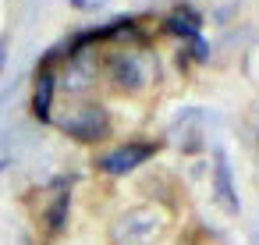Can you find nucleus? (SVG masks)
<instances>
[{
	"label": "nucleus",
	"instance_id": "1",
	"mask_svg": "<svg viewBox=\"0 0 259 245\" xmlns=\"http://www.w3.org/2000/svg\"><path fill=\"white\" fill-rule=\"evenodd\" d=\"M167 234V213L160 206H132L110 224V245H160Z\"/></svg>",
	"mask_w": 259,
	"mask_h": 245
},
{
	"label": "nucleus",
	"instance_id": "2",
	"mask_svg": "<svg viewBox=\"0 0 259 245\" xmlns=\"http://www.w3.org/2000/svg\"><path fill=\"white\" fill-rule=\"evenodd\" d=\"M110 75H114V86H121L128 93H139V89L149 86L153 68H149V61L142 54H117L114 64H110Z\"/></svg>",
	"mask_w": 259,
	"mask_h": 245
},
{
	"label": "nucleus",
	"instance_id": "3",
	"mask_svg": "<svg viewBox=\"0 0 259 245\" xmlns=\"http://www.w3.org/2000/svg\"><path fill=\"white\" fill-rule=\"evenodd\" d=\"M64 128L78 139H103L107 135V114L100 107H78V114L68 117Z\"/></svg>",
	"mask_w": 259,
	"mask_h": 245
},
{
	"label": "nucleus",
	"instance_id": "4",
	"mask_svg": "<svg viewBox=\"0 0 259 245\" xmlns=\"http://www.w3.org/2000/svg\"><path fill=\"white\" fill-rule=\"evenodd\" d=\"M146 156H149V146H124V149H117V153H110V156L103 160V171H110V174H124V171L139 167Z\"/></svg>",
	"mask_w": 259,
	"mask_h": 245
}]
</instances>
